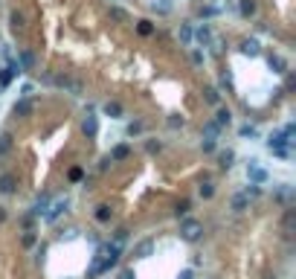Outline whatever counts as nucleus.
Returning <instances> with one entry per match:
<instances>
[{
  "instance_id": "f257e3e1",
  "label": "nucleus",
  "mask_w": 296,
  "mask_h": 279,
  "mask_svg": "<svg viewBox=\"0 0 296 279\" xmlns=\"http://www.w3.org/2000/svg\"><path fill=\"white\" fill-rule=\"evenodd\" d=\"M201 233H203V224H201L198 218H183V221H180V239H183V242H198Z\"/></svg>"
},
{
  "instance_id": "f03ea898",
  "label": "nucleus",
  "mask_w": 296,
  "mask_h": 279,
  "mask_svg": "<svg viewBox=\"0 0 296 279\" xmlns=\"http://www.w3.org/2000/svg\"><path fill=\"white\" fill-rule=\"evenodd\" d=\"M247 178H250L253 183H267V172L259 166V160H250V166H247Z\"/></svg>"
},
{
  "instance_id": "7ed1b4c3",
  "label": "nucleus",
  "mask_w": 296,
  "mask_h": 279,
  "mask_svg": "<svg viewBox=\"0 0 296 279\" xmlns=\"http://www.w3.org/2000/svg\"><path fill=\"white\" fill-rule=\"evenodd\" d=\"M230 210H233V213H247V210H250V195H247V192H238V195H233V201H230Z\"/></svg>"
},
{
  "instance_id": "20e7f679",
  "label": "nucleus",
  "mask_w": 296,
  "mask_h": 279,
  "mask_svg": "<svg viewBox=\"0 0 296 279\" xmlns=\"http://www.w3.org/2000/svg\"><path fill=\"white\" fill-rule=\"evenodd\" d=\"M81 131H84V137H96V131H99V119H96V114H84V119H81Z\"/></svg>"
},
{
  "instance_id": "39448f33",
  "label": "nucleus",
  "mask_w": 296,
  "mask_h": 279,
  "mask_svg": "<svg viewBox=\"0 0 296 279\" xmlns=\"http://www.w3.org/2000/svg\"><path fill=\"white\" fill-rule=\"evenodd\" d=\"M241 52H244V55H250V58H256V55L262 52L259 38H244V41H241Z\"/></svg>"
},
{
  "instance_id": "423d86ee",
  "label": "nucleus",
  "mask_w": 296,
  "mask_h": 279,
  "mask_svg": "<svg viewBox=\"0 0 296 279\" xmlns=\"http://www.w3.org/2000/svg\"><path fill=\"white\" fill-rule=\"evenodd\" d=\"M67 207H70V201H67V198H61V201H55V204H52V207H49V210L44 213V215H47V221H55V218H58V215H61V213L67 210Z\"/></svg>"
},
{
  "instance_id": "0eeeda50",
  "label": "nucleus",
  "mask_w": 296,
  "mask_h": 279,
  "mask_svg": "<svg viewBox=\"0 0 296 279\" xmlns=\"http://www.w3.org/2000/svg\"><path fill=\"white\" fill-rule=\"evenodd\" d=\"M15 114H17V116H29V114H35V102L23 96L20 102H15Z\"/></svg>"
},
{
  "instance_id": "6e6552de",
  "label": "nucleus",
  "mask_w": 296,
  "mask_h": 279,
  "mask_svg": "<svg viewBox=\"0 0 296 279\" xmlns=\"http://www.w3.org/2000/svg\"><path fill=\"white\" fill-rule=\"evenodd\" d=\"M49 210V192H41L38 198H35V204H32V213L35 215H44Z\"/></svg>"
},
{
  "instance_id": "1a4fd4ad",
  "label": "nucleus",
  "mask_w": 296,
  "mask_h": 279,
  "mask_svg": "<svg viewBox=\"0 0 296 279\" xmlns=\"http://www.w3.org/2000/svg\"><path fill=\"white\" fill-rule=\"evenodd\" d=\"M151 253H154V242H151V239H145V242H140V245L134 247V256H137V259H148Z\"/></svg>"
},
{
  "instance_id": "9d476101",
  "label": "nucleus",
  "mask_w": 296,
  "mask_h": 279,
  "mask_svg": "<svg viewBox=\"0 0 296 279\" xmlns=\"http://www.w3.org/2000/svg\"><path fill=\"white\" fill-rule=\"evenodd\" d=\"M15 186H17V181H15V175H12V172L0 175V192H3V195H12V192H15Z\"/></svg>"
},
{
  "instance_id": "9b49d317",
  "label": "nucleus",
  "mask_w": 296,
  "mask_h": 279,
  "mask_svg": "<svg viewBox=\"0 0 296 279\" xmlns=\"http://www.w3.org/2000/svg\"><path fill=\"white\" fill-rule=\"evenodd\" d=\"M195 38H198V44H212L215 38H212V29H209V23H203V26H198V32H195Z\"/></svg>"
},
{
  "instance_id": "f8f14e48",
  "label": "nucleus",
  "mask_w": 296,
  "mask_h": 279,
  "mask_svg": "<svg viewBox=\"0 0 296 279\" xmlns=\"http://www.w3.org/2000/svg\"><path fill=\"white\" fill-rule=\"evenodd\" d=\"M267 64H270V70H273V73H288V61H285L282 55H276V52L267 58Z\"/></svg>"
},
{
  "instance_id": "ddd939ff",
  "label": "nucleus",
  "mask_w": 296,
  "mask_h": 279,
  "mask_svg": "<svg viewBox=\"0 0 296 279\" xmlns=\"http://www.w3.org/2000/svg\"><path fill=\"white\" fill-rule=\"evenodd\" d=\"M203 102L206 105H221V90L218 87H203Z\"/></svg>"
},
{
  "instance_id": "4468645a",
  "label": "nucleus",
  "mask_w": 296,
  "mask_h": 279,
  "mask_svg": "<svg viewBox=\"0 0 296 279\" xmlns=\"http://www.w3.org/2000/svg\"><path fill=\"white\" fill-rule=\"evenodd\" d=\"M9 23H12V29H15V32H23V26H26V17H23V15L15 9V12L9 15Z\"/></svg>"
},
{
  "instance_id": "2eb2a0df",
  "label": "nucleus",
  "mask_w": 296,
  "mask_h": 279,
  "mask_svg": "<svg viewBox=\"0 0 296 279\" xmlns=\"http://www.w3.org/2000/svg\"><path fill=\"white\" fill-rule=\"evenodd\" d=\"M180 44H192L195 41V29H192V23H180Z\"/></svg>"
},
{
  "instance_id": "dca6fc26",
  "label": "nucleus",
  "mask_w": 296,
  "mask_h": 279,
  "mask_svg": "<svg viewBox=\"0 0 296 279\" xmlns=\"http://www.w3.org/2000/svg\"><path fill=\"white\" fill-rule=\"evenodd\" d=\"M215 122H218L221 128H227V125L233 122V111H230V108H218V114H215Z\"/></svg>"
},
{
  "instance_id": "f3484780",
  "label": "nucleus",
  "mask_w": 296,
  "mask_h": 279,
  "mask_svg": "<svg viewBox=\"0 0 296 279\" xmlns=\"http://www.w3.org/2000/svg\"><path fill=\"white\" fill-rule=\"evenodd\" d=\"M151 9H154L157 15H169V12L174 9V3H171V0H151Z\"/></svg>"
},
{
  "instance_id": "a211bd4d",
  "label": "nucleus",
  "mask_w": 296,
  "mask_h": 279,
  "mask_svg": "<svg viewBox=\"0 0 296 279\" xmlns=\"http://www.w3.org/2000/svg\"><path fill=\"white\" fill-rule=\"evenodd\" d=\"M238 12L244 17H253L256 15V0H238Z\"/></svg>"
},
{
  "instance_id": "6ab92c4d",
  "label": "nucleus",
  "mask_w": 296,
  "mask_h": 279,
  "mask_svg": "<svg viewBox=\"0 0 296 279\" xmlns=\"http://www.w3.org/2000/svg\"><path fill=\"white\" fill-rule=\"evenodd\" d=\"M20 64H23V70H35V64H38V61H35V52L23 49V52H20Z\"/></svg>"
},
{
  "instance_id": "aec40b11",
  "label": "nucleus",
  "mask_w": 296,
  "mask_h": 279,
  "mask_svg": "<svg viewBox=\"0 0 296 279\" xmlns=\"http://www.w3.org/2000/svg\"><path fill=\"white\" fill-rule=\"evenodd\" d=\"M110 215H113V210H110V207H105V204H102V207H96V221H99V224H108V221H110Z\"/></svg>"
},
{
  "instance_id": "412c9836",
  "label": "nucleus",
  "mask_w": 296,
  "mask_h": 279,
  "mask_svg": "<svg viewBox=\"0 0 296 279\" xmlns=\"http://www.w3.org/2000/svg\"><path fill=\"white\" fill-rule=\"evenodd\" d=\"M294 224H296V210H288V213H285V218H282L285 233H294Z\"/></svg>"
},
{
  "instance_id": "4be33fe9",
  "label": "nucleus",
  "mask_w": 296,
  "mask_h": 279,
  "mask_svg": "<svg viewBox=\"0 0 296 279\" xmlns=\"http://www.w3.org/2000/svg\"><path fill=\"white\" fill-rule=\"evenodd\" d=\"M105 114H108L110 119H119V116H122V105H119V102H108V105H105Z\"/></svg>"
},
{
  "instance_id": "5701e85b",
  "label": "nucleus",
  "mask_w": 296,
  "mask_h": 279,
  "mask_svg": "<svg viewBox=\"0 0 296 279\" xmlns=\"http://www.w3.org/2000/svg\"><path fill=\"white\" fill-rule=\"evenodd\" d=\"M125 157H131V146H116L110 151V160H125Z\"/></svg>"
},
{
  "instance_id": "b1692460",
  "label": "nucleus",
  "mask_w": 296,
  "mask_h": 279,
  "mask_svg": "<svg viewBox=\"0 0 296 279\" xmlns=\"http://www.w3.org/2000/svg\"><path fill=\"white\" fill-rule=\"evenodd\" d=\"M218 160H221V166H224V169H230V166L235 163V151H230V148H227V151H221V154H218Z\"/></svg>"
},
{
  "instance_id": "393cba45",
  "label": "nucleus",
  "mask_w": 296,
  "mask_h": 279,
  "mask_svg": "<svg viewBox=\"0 0 296 279\" xmlns=\"http://www.w3.org/2000/svg\"><path fill=\"white\" fill-rule=\"evenodd\" d=\"M203 131H206V137H215V140H218V134H221V125H218L215 119H209V122L203 125Z\"/></svg>"
},
{
  "instance_id": "a878e982",
  "label": "nucleus",
  "mask_w": 296,
  "mask_h": 279,
  "mask_svg": "<svg viewBox=\"0 0 296 279\" xmlns=\"http://www.w3.org/2000/svg\"><path fill=\"white\" fill-rule=\"evenodd\" d=\"M12 151V134H0V154H9Z\"/></svg>"
},
{
  "instance_id": "bb28decb",
  "label": "nucleus",
  "mask_w": 296,
  "mask_h": 279,
  "mask_svg": "<svg viewBox=\"0 0 296 279\" xmlns=\"http://www.w3.org/2000/svg\"><path fill=\"white\" fill-rule=\"evenodd\" d=\"M215 195V183L212 181H203L201 183V198H212Z\"/></svg>"
},
{
  "instance_id": "cd10ccee",
  "label": "nucleus",
  "mask_w": 296,
  "mask_h": 279,
  "mask_svg": "<svg viewBox=\"0 0 296 279\" xmlns=\"http://www.w3.org/2000/svg\"><path fill=\"white\" fill-rule=\"evenodd\" d=\"M291 195H294V189H291L288 183H282V186L276 189V198H279V201H291Z\"/></svg>"
},
{
  "instance_id": "c85d7f7f",
  "label": "nucleus",
  "mask_w": 296,
  "mask_h": 279,
  "mask_svg": "<svg viewBox=\"0 0 296 279\" xmlns=\"http://www.w3.org/2000/svg\"><path fill=\"white\" fill-rule=\"evenodd\" d=\"M215 146H218V143H215V137H203V140H201V148H203L206 154H209V151H215Z\"/></svg>"
},
{
  "instance_id": "c756f323",
  "label": "nucleus",
  "mask_w": 296,
  "mask_h": 279,
  "mask_svg": "<svg viewBox=\"0 0 296 279\" xmlns=\"http://www.w3.org/2000/svg\"><path fill=\"white\" fill-rule=\"evenodd\" d=\"M189 210H192V204H189V201H180V204L174 207V215H177V218H180V215H189Z\"/></svg>"
},
{
  "instance_id": "7c9ffc66",
  "label": "nucleus",
  "mask_w": 296,
  "mask_h": 279,
  "mask_svg": "<svg viewBox=\"0 0 296 279\" xmlns=\"http://www.w3.org/2000/svg\"><path fill=\"white\" fill-rule=\"evenodd\" d=\"M110 17H116V20H128V12L119 9V6H113V9H110Z\"/></svg>"
},
{
  "instance_id": "2f4dec72",
  "label": "nucleus",
  "mask_w": 296,
  "mask_h": 279,
  "mask_svg": "<svg viewBox=\"0 0 296 279\" xmlns=\"http://www.w3.org/2000/svg\"><path fill=\"white\" fill-rule=\"evenodd\" d=\"M137 29H140V35H151V32H154L151 20H140V26H137Z\"/></svg>"
},
{
  "instance_id": "473e14b6",
  "label": "nucleus",
  "mask_w": 296,
  "mask_h": 279,
  "mask_svg": "<svg viewBox=\"0 0 296 279\" xmlns=\"http://www.w3.org/2000/svg\"><path fill=\"white\" fill-rule=\"evenodd\" d=\"M186 122H183V116H169V128L171 131H177V128H183Z\"/></svg>"
},
{
  "instance_id": "72a5a7b5",
  "label": "nucleus",
  "mask_w": 296,
  "mask_h": 279,
  "mask_svg": "<svg viewBox=\"0 0 296 279\" xmlns=\"http://www.w3.org/2000/svg\"><path fill=\"white\" fill-rule=\"evenodd\" d=\"M238 134H241V137H256V125H250V122H247V125H241V131H238Z\"/></svg>"
},
{
  "instance_id": "f704fd0d",
  "label": "nucleus",
  "mask_w": 296,
  "mask_h": 279,
  "mask_svg": "<svg viewBox=\"0 0 296 279\" xmlns=\"http://www.w3.org/2000/svg\"><path fill=\"white\" fill-rule=\"evenodd\" d=\"M125 239H128V230H125V227H119V230H116V236H113V245H122Z\"/></svg>"
},
{
  "instance_id": "c9c22d12",
  "label": "nucleus",
  "mask_w": 296,
  "mask_h": 279,
  "mask_svg": "<svg viewBox=\"0 0 296 279\" xmlns=\"http://www.w3.org/2000/svg\"><path fill=\"white\" fill-rule=\"evenodd\" d=\"M145 148H148L151 154H157V151L163 148V143H160V140H148V146H145Z\"/></svg>"
},
{
  "instance_id": "e433bc0d",
  "label": "nucleus",
  "mask_w": 296,
  "mask_h": 279,
  "mask_svg": "<svg viewBox=\"0 0 296 279\" xmlns=\"http://www.w3.org/2000/svg\"><path fill=\"white\" fill-rule=\"evenodd\" d=\"M119 279H137V277H134V271H131V268H125V271L119 274Z\"/></svg>"
},
{
  "instance_id": "4c0bfd02",
  "label": "nucleus",
  "mask_w": 296,
  "mask_h": 279,
  "mask_svg": "<svg viewBox=\"0 0 296 279\" xmlns=\"http://www.w3.org/2000/svg\"><path fill=\"white\" fill-rule=\"evenodd\" d=\"M177 279H195V274H192V271L186 268V271H180V277H177Z\"/></svg>"
},
{
  "instance_id": "58836bf2",
  "label": "nucleus",
  "mask_w": 296,
  "mask_h": 279,
  "mask_svg": "<svg viewBox=\"0 0 296 279\" xmlns=\"http://www.w3.org/2000/svg\"><path fill=\"white\" fill-rule=\"evenodd\" d=\"M0 221H6V210L3 207H0Z\"/></svg>"
}]
</instances>
